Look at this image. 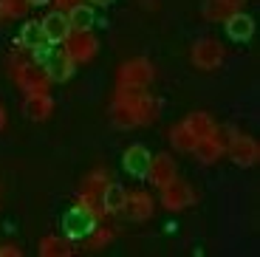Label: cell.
I'll return each instance as SVG.
<instances>
[{
  "label": "cell",
  "mask_w": 260,
  "mask_h": 257,
  "mask_svg": "<svg viewBox=\"0 0 260 257\" xmlns=\"http://www.w3.org/2000/svg\"><path fill=\"white\" fill-rule=\"evenodd\" d=\"M20 45H23V48H31V51H37V48H43V45H48L46 37H43L40 23H26V26H23V31H20Z\"/></svg>",
  "instance_id": "44dd1931"
},
{
  "label": "cell",
  "mask_w": 260,
  "mask_h": 257,
  "mask_svg": "<svg viewBox=\"0 0 260 257\" xmlns=\"http://www.w3.org/2000/svg\"><path fill=\"white\" fill-rule=\"evenodd\" d=\"M54 3H57V9H59V12H65V9H71V6H77L79 0H54Z\"/></svg>",
  "instance_id": "f546056e"
},
{
  "label": "cell",
  "mask_w": 260,
  "mask_h": 257,
  "mask_svg": "<svg viewBox=\"0 0 260 257\" xmlns=\"http://www.w3.org/2000/svg\"><path fill=\"white\" fill-rule=\"evenodd\" d=\"M223 45L218 40H198L192 45V62L201 68V71H212V68H221L223 62Z\"/></svg>",
  "instance_id": "8992f818"
},
{
  "label": "cell",
  "mask_w": 260,
  "mask_h": 257,
  "mask_svg": "<svg viewBox=\"0 0 260 257\" xmlns=\"http://www.w3.org/2000/svg\"><path fill=\"white\" fill-rule=\"evenodd\" d=\"M221 3H223V6H229L232 12H241V6L246 3V0H221Z\"/></svg>",
  "instance_id": "f1b7e54d"
},
{
  "label": "cell",
  "mask_w": 260,
  "mask_h": 257,
  "mask_svg": "<svg viewBox=\"0 0 260 257\" xmlns=\"http://www.w3.org/2000/svg\"><path fill=\"white\" fill-rule=\"evenodd\" d=\"M0 3H3L6 17H23L28 12V0H0Z\"/></svg>",
  "instance_id": "4316f807"
},
{
  "label": "cell",
  "mask_w": 260,
  "mask_h": 257,
  "mask_svg": "<svg viewBox=\"0 0 260 257\" xmlns=\"http://www.w3.org/2000/svg\"><path fill=\"white\" fill-rule=\"evenodd\" d=\"M91 3H93V6H111L113 0H91Z\"/></svg>",
  "instance_id": "d6a6232c"
},
{
  "label": "cell",
  "mask_w": 260,
  "mask_h": 257,
  "mask_svg": "<svg viewBox=\"0 0 260 257\" xmlns=\"http://www.w3.org/2000/svg\"><path fill=\"white\" fill-rule=\"evenodd\" d=\"M111 119H113V124H116V127H122V130L139 127L136 113H133V110H130L127 105H116V102H113V108H111Z\"/></svg>",
  "instance_id": "603a6c76"
},
{
  "label": "cell",
  "mask_w": 260,
  "mask_h": 257,
  "mask_svg": "<svg viewBox=\"0 0 260 257\" xmlns=\"http://www.w3.org/2000/svg\"><path fill=\"white\" fill-rule=\"evenodd\" d=\"M0 257H20L17 246H0Z\"/></svg>",
  "instance_id": "83f0119b"
},
{
  "label": "cell",
  "mask_w": 260,
  "mask_h": 257,
  "mask_svg": "<svg viewBox=\"0 0 260 257\" xmlns=\"http://www.w3.org/2000/svg\"><path fill=\"white\" fill-rule=\"evenodd\" d=\"M192 153L198 155L201 164H212V161H218L223 155V144H221V139H218V133L207 136V139H198L195 147H192Z\"/></svg>",
  "instance_id": "e0dca14e"
},
{
  "label": "cell",
  "mask_w": 260,
  "mask_h": 257,
  "mask_svg": "<svg viewBox=\"0 0 260 257\" xmlns=\"http://www.w3.org/2000/svg\"><path fill=\"white\" fill-rule=\"evenodd\" d=\"M113 240V229H108V226H96V229L88 235V246H91L93 251H99V249H105V246Z\"/></svg>",
  "instance_id": "d4e9b609"
},
{
  "label": "cell",
  "mask_w": 260,
  "mask_h": 257,
  "mask_svg": "<svg viewBox=\"0 0 260 257\" xmlns=\"http://www.w3.org/2000/svg\"><path fill=\"white\" fill-rule=\"evenodd\" d=\"M96 226H99V215L93 212L91 206L79 204V201L62 215V232H65V238H68V240L88 238Z\"/></svg>",
  "instance_id": "6da1fadb"
},
{
  "label": "cell",
  "mask_w": 260,
  "mask_h": 257,
  "mask_svg": "<svg viewBox=\"0 0 260 257\" xmlns=\"http://www.w3.org/2000/svg\"><path fill=\"white\" fill-rule=\"evenodd\" d=\"M184 127L189 130V133L195 136V139H207V136H215L218 133V127H215L212 116L204 113V110H195V113H189L187 119H184Z\"/></svg>",
  "instance_id": "2e32d148"
},
{
  "label": "cell",
  "mask_w": 260,
  "mask_h": 257,
  "mask_svg": "<svg viewBox=\"0 0 260 257\" xmlns=\"http://www.w3.org/2000/svg\"><path fill=\"white\" fill-rule=\"evenodd\" d=\"M223 150L229 153V158H232L238 167H252V164H257V158H260L257 142L246 133H232L229 147H223Z\"/></svg>",
  "instance_id": "277c9868"
},
{
  "label": "cell",
  "mask_w": 260,
  "mask_h": 257,
  "mask_svg": "<svg viewBox=\"0 0 260 257\" xmlns=\"http://www.w3.org/2000/svg\"><path fill=\"white\" fill-rule=\"evenodd\" d=\"M43 68H46V74H48L51 82H68V79L74 77L77 62H74L65 51H48V57L43 59Z\"/></svg>",
  "instance_id": "ba28073f"
},
{
  "label": "cell",
  "mask_w": 260,
  "mask_h": 257,
  "mask_svg": "<svg viewBox=\"0 0 260 257\" xmlns=\"http://www.w3.org/2000/svg\"><path fill=\"white\" fill-rule=\"evenodd\" d=\"M124 198H127V192H124V186L116 184V181H108L102 189V209L105 215H119L124 209Z\"/></svg>",
  "instance_id": "9a60e30c"
},
{
  "label": "cell",
  "mask_w": 260,
  "mask_h": 257,
  "mask_svg": "<svg viewBox=\"0 0 260 257\" xmlns=\"http://www.w3.org/2000/svg\"><path fill=\"white\" fill-rule=\"evenodd\" d=\"M189 204H195V192L192 186L187 184V181H167V184L161 186V206L164 209H170V212H178V209H187Z\"/></svg>",
  "instance_id": "5b68a950"
},
{
  "label": "cell",
  "mask_w": 260,
  "mask_h": 257,
  "mask_svg": "<svg viewBox=\"0 0 260 257\" xmlns=\"http://www.w3.org/2000/svg\"><path fill=\"white\" fill-rule=\"evenodd\" d=\"M229 14H232V9L223 6L221 0H207V6H204V17H207L209 23H223Z\"/></svg>",
  "instance_id": "cb8c5ba5"
},
{
  "label": "cell",
  "mask_w": 260,
  "mask_h": 257,
  "mask_svg": "<svg viewBox=\"0 0 260 257\" xmlns=\"http://www.w3.org/2000/svg\"><path fill=\"white\" fill-rule=\"evenodd\" d=\"M124 215H127L130 220H147L150 215H153V198H150L144 189H133V192H127V198H124Z\"/></svg>",
  "instance_id": "8fae6325"
},
{
  "label": "cell",
  "mask_w": 260,
  "mask_h": 257,
  "mask_svg": "<svg viewBox=\"0 0 260 257\" xmlns=\"http://www.w3.org/2000/svg\"><path fill=\"white\" fill-rule=\"evenodd\" d=\"M3 17H6V12H3V3H0V20H3Z\"/></svg>",
  "instance_id": "836d02e7"
},
{
  "label": "cell",
  "mask_w": 260,
  "mask_h": 257,
  "mask_svg": "<svg viewBox=\"0 0 260 257\" xmlns=\"http://www.w3.org/2000/svg\"><path fill=\"white\" fill-rule=\"evenodd\" d=\"M122 164L133 178H147V167H150V153L144 144H130L122 155Z\"/></svg>",
  "instance_id": "30bf717a"
},
{
  "label": "cell",
  "mask_w": 260,
  "mask_h": 257,
  "mask_svg": "<svg viewBox=\"0 0 260 257\" xmlns=\"http://www.w3.org/2000/svg\"><path fill=\"white\" fill-rule=\"evenodd\" d=\"M28 65H31V59H26L23 54H12V57H9V62H6V68H9V77H12L14 82H17V79L23 77V71H26Z\"/></svg>",
  "instance_id": "484cf974"
},
{
  "label": "cell",
  "mask_w": 260,
  "mask_h": 257,
  "mask_svg": "<svg viewBox=\"0 0 260 257\" xmlns=\"http://www.w3.org/2000/svg\"><path fill=\"white\" fill-rule=\"evenodd\" d=\"M46 3H51V0H28V6H46Z\"/></svg>",
  "instance_id": "1f68e13d"
},
{
  "label": "cell",
  "mask_w": 260,
  "mask_h": 257,
  "mask_svg": "<svg viewBox=\"0 0 260 257\" xmlns=\"http://www.w3.org/2000/svg\"><path fill=\"white\" fill-rule=\"evenodd\" d=\"M40 28H43V37H46L48 45H62L68 40V34H71V23H68L65 12H59V9L48 12L43 17V23H40Z\"/></svg>",
  "instance_id": "52a82bcc"
},
{
  "label": "cell",
  "mask_w": 260,
  "mask_h": 257,
  "mask_svg": "<svg viewBox=\"0 0 260 257\" xmlns=\"http://www.w3.org/2000/svg\"><path fill=\"white\" fill-rule=\"evenodd\" d=\"M23 110H26V116L31 122H46L48 116L54 113V99L48 93H31L23 102Z\"/></svg>",
  "instance_id": "5bb4252c"
},
{
  "label": "cell",
  "mask_w": 260,
  "mask_h": 257,
  "mask_svg": "<svg viewBox=\"0 0 260 257\" xmlns=\"http://www.w3.org/2000/svg\"><path fill=\"white\" fill-rule=\"evenodd\" d=\"M48 74H46V68L43 65H37V62H31L23 71V77L17 79V85L23 90H26V97H31V93H48Z\"/></svg>",
  "instance_id": "7c38bea8"
},
{
  "label": "cell",
  "mask_w": 260,
  "mask_h": 257,
  "mask_svg": "<svg viewBox=\"0 0 260 257\" xmlns=\"http://www.w3.org/2000/svg\"><path fill=\"white\" fill-rule=\"evenodd\" d=\"M40 254L43 257H71L74 249L71 243L65 238H54V235H48V238L40 240Z\"/></svg>",
  "instance_id": "ffe728a7"
},
{
  "label": "cell",
  "mask_w": 260,
  "mask_h": 257,
  "mask_svg": "<svg viewBox=\"0 0 260 257\" xmlns=\"http://www.w3.org/2000/svg\"><path fill=\"white\" fill-rule=\"evenodd\" d=\"M6 127V108H3V105H0V130Z\"/></svg>",
  "instance_id": "4dcf8cb0"
},
{
  "label": "cell",
  "mask_w": 260,
  "mask_h": 257,
  "mask_svg": "<svg viewBox=\"0 0 260 257\" xmlns=\"http://www.w3.org/2000/svg\"><path fill=\"white\" fill-rule=\"evenodd\" d=\"M62 51L74 59V62H91L99 51V43L91 31H71L68 40L62 43Z\"/></svg>",
  "instance_id": "3957f363"
},
{
  "label": "cell",
  "mask_w": 260,
  "mask_h": 257,
  "mask_svg": "<svg viewBox=\"0 0 260 257\" xmlns=\"http://www.w3.org/2000/svg\"><path fill=\"white\" fill-rule=\"evenodd\" d=\"M223 26H226L229 37L238 40V43H246L254 34V20H252V14H246V12H232L223 20Z\"/></svg>",
  "instance_id": "4fadbf2b"
},
{
  "label": "cell",
  "mask_w": 260,
  "mask_h": 257,
  "mask_svg": "<svg viewBox=\"0 0 260 257\" xmlns=\"http://www.w3.org/2000/svg\"><path fill=\"white\" fill-rule=\"evenodd\" d=\"M133 113H136V122H139V124L156 122V116H158V99H156V97H150L147 90H144L142 99H139L136 108H133Z\"/></svg>",
  "instance_id": "d6986e66"
},
{
  "label": "cell",
  "mask_w": 260,
  "mask_h": 257,
  "mask_svg": "<svg viewBox=\"0 0 260 257\" xmlns=\"http://www.w3.org/2000/svg\"><path fill=\"white\" fill-rule=\"evenodd\" d=\"M65 17H68V23H71V31H91V26L96 23V17H93V6H85V3L71 6Z\"/></svg>",
  "instance_id": "ac0fdd59"
},
{
  "label": "cell",
  "mask_w": 260,
  "mask_h": 257,
  "mask_svg": "<svg viewBox=\"0 0 260 257\" xmlns=\"http://www.w3.org/2000/svg\"><path fill=\"white\" fill-rule=\"evenodd\" d=\"M119 85H127V88H147L153 79H156V68L150 59H127L124 65H119L116 71Z\"/></svg>",
  "instance_id": "7a4b0ae2"
},
{
  "label": "cell",
  "mask_w": 260,
  "mask_h": 257,
  "mask_svg": "<svg viewBox=\"0 0 260 257\" xmlns=\"http://www.w3.org/2000/svg\"><path fill=\"white\" fill-rule=\"evenodd\" d=\"M170 142H173V147H176L178 153H192V147H195L198 139H195V136L184 127V122H181V124H176V127L170 130Z\"/></svg>",
  "instance_id": "7402d4cb"
},
{
  "label": "cell",
  "mask_w": 260,
  "mask_h": 257,
  "mask_svg": "<svg viewBox=\"0 0 260 257\" xmlns=\"http://www.w3.org/2000/svg\"><path fill=\"white\" fill-rule=\"evenodd\" d=\"M147 178L150 184H156L161 189L167 181L176 178V161L170 158L167 153H158V155H150V167H147Z\"/></svg>",
  "instance_id": "9c48e42d"
}]
</instances>
